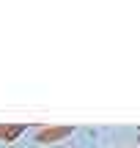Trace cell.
Here are the masks:
<instances>
[{
	"label": "cell",
	"mask_w": 140,
	"mask_h": 148,
	"mask_svg": "<svg viewBox=\"0 0 140 148\" xmlns=\"http://www.w3.org/2000/svg\"><path fill=\"white\" fill-rule=\"evenodd\" d=\"M22 132H25V123H0V140L3 143H14Z\"/></svg>",
	"instance_id": "2"
},
{
	"label": "cell",
	"mask_w": 140,
	"mask_h": 148,
	"mask_svg": "<svg viewBox=\"0 0 140 148\" xmlns=\"http://www.w3.org/2000/svg\"><path fill=\"white\" fill-rule=\"evenodd\" d=\"M71 134V126H47V129H41V132L36 134V143H58V140H63V137H69Z\"/></svg>",
	"instance_id": "1"
}]
</instances>
